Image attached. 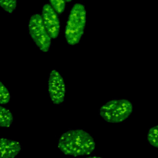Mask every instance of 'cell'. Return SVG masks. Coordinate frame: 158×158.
I'll return each instance as SVG.
<instances>
[{"instance_id":"1","label":"cell","mask_w":158,"mask_h":158,"mask_svg":"<svg viewBox=\"0 0 158 158\" xmlns=\"http://www.w3.org/2000/svg\"><path fill=\"white\" fill-rule=\"evenodd\" d=\"M95 142L86 131L71 129L64 133L58 140V148L66 155L78 157L90 154L95 149Z\"/></svg>"},{"instance_id":"2","label":"cell","mask_w":158,"mask_h":158,"mask_svg":"<svg viewBox=\"0 0 158 158\" xmlns=\"http://www.w3.org/2000/svg\"><path fill=\"white\" fill-rule=\"evenodd\" d=\"M86 24V10L81 3L74 4L70 11L64 31L65 38L70 45L78 44L84 33Z\"/></svg>"},{"instance_id":"3","label":"cell","mask_w":158,"mask_h":158,"mask_svg":"<svg viewBox=\"0 0 158 158\" xmlns=\"http://www.w3.org/2000/svg\"><path fill=\"white\" fill-rule=\"evenodd\" d=\"M132 103L126 99H113L102 105L99 115L106 122L120 123L127 120L133 112Z\"/></svg>"},{"instance_id":"4","label":"cell","mask_w":158,"mask_h":158,"mask_svg":"<svg viewBox=\"0 0 158 158\" xmlns=\"http://www.w3.org/2000/svg\"><path fill=\"white\" fill-rule=\"evenodd\" d=\"M28 30L30 36L40 50L45 52H48L52 44V38L44 25L40 14L35 13L31 15L28 23Z\"/></svg>"},{"instance_id":"5","label":"cell","mask_w":158,"mask_h":158,"mask_svg":"<svg viewBox=\"0 0 158 158\" xmlns=\"http://www.w3.org/2000/svg\"><path fill=\"white\" fill-rule=\"evenodd\" d=\"M48 92L51 101L54 104L59 105L64 101L66 86L64 78L56 69H52L49 74Z\"/></svg>"},{"instance_id":"6","label":"cell","mask_w":158,"mask_h":158,"mask_svg":"<svg viewBox=\"0 0 158 158\" xmlns=\"http://www.w3.org/2000/svg\"><path fill=\"white\" fill-rule=\"evenodd\" d=\"M41 15L44 25L51 38H57L60 32V21L58 14L49 2L43 4Z\"/></svg>"},{"instance_id":"7","label":"cell","mask_w":158,"mask_h":158,"mask_svg":"<svg viewBox=\"0 0 158 158\" xmlns=\"http://www.w3.org/2000/svg\"><path fill=\"white\" fill-rule=\"evenodd\" d=\"M22 150L21 144L15 140L1 138L0 158H14Z\"/></svg>"},{"instance_id":"8","label":"cell","mask_w":158,"mask_h":158,"mask_svg":"<svg viewBox=\"0 0 158 158\" xmlns=\"http://www.w3.org/2000/svg\"><path fill=\"white\" fill-rule=\"evenodd\" d=\"M14 121L12 113L8 109L0 106V126L2 128L9 127Z\"/></svg>"},{"instance_id":"9","label":"cell","mask_w":158,"mask_h":158,"mask_svg":"<svg viewBox=\"0 0 158 158\" xmlns=\"http://www.w3.org/2000/svg\"><path fill=\"white\" fill-rule=\"evenodd\" d=\"M147 139L152 146L158 148V125L152 127L149 130Z\"/></svg>"},{"instance_id":"10","label":"cell","mask_w":158,"mask_h":158,"mask_svg":"<svg viewBox=\"0 0 158 158\" xmlns=\"http://www.w3.org/2000/svg\"><path fill=\"white\" fill-rule=\"evenodd\" d=\"M10 93L2 81H0V103L1 105L7 104L10 100Z\"/></svg>"},{"instance_id":"11","label":"cell","mask_w":158,"mask_h":158,"mask_svg":"<svg viewBox=\"0 0 158 158\" xmlns=\"http://www.w3.org/2000/svg\"><path fill=\"white\" fill-rule=\"evenodd\" d=\"M72 1L71 0H50L49 3L57 12V14H61L65 10L66 3Z\"/></svg>"},{"instance_id":"12","label":"cell","mask_w":158,"mask_h":158,"mask_svg":"<svg viewBox=\"0 0 158 158\" xmlns=\"http://www.w3.org/2000/svg\"><path fill=\"white\" fill-rule=\"evenodd\" d=\"M17 1L16 0H1V7L7 13H12L16 9Z\"/></svg>"},{"instance_id":"13","label":"cell","mask_w":158,"mask_h":158,"mask_svg":"<svg viewBox=\"0 0 158 158\" xmlns=\"http://www.w3.org/2000/svg\"><path fill=\"white\" fill-rule=\"evenodd\" d=\"M85 158H102V157H99V156H91V157H85Z\"/></svg>"}]
</instances>
